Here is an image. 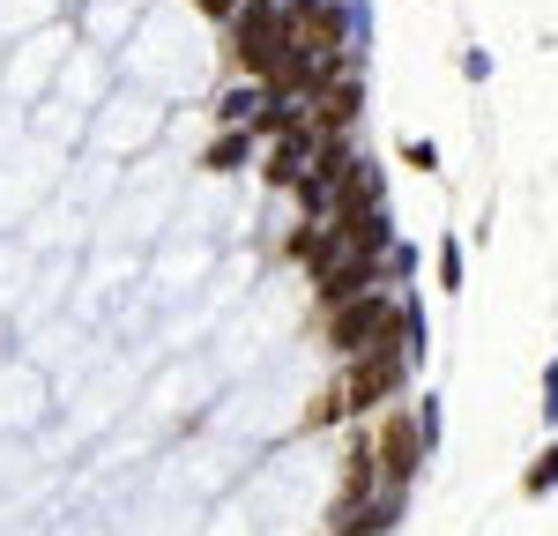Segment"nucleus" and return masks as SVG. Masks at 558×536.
Segmentation results:
<instances>
[{
    "mask_svg": "<svg viewBox=\"0 0 558 536\" xmlns=\"http://www.w3.org/2000/svg\"><path fill=\"white\" fill-rule=\"evenodd\" d=\"M395 373H402V343L365 351L357 365H350V380H343V395H336V410H365L373 395H387V388H395Z\"/></svg>",
    "mask_w": 558,
    "mask_h": 536,
    "instance_id": "nucleus-1",
    "label": "nucleus"
},
{
    "mask_svg": "<svg viewBox=\"0 0 558 536\" xmlns=\"http://www.w3.org/2000/svg\"><path fill=\"white\" fill-rule=\"evenodd\" d=\"M283 52H291V31H283V15H276V8H246V15H239V60L268 75Z\"/></svg>",
    "mask_w": 558,
    "mask_h": 536,
    "instance_id": "nucleus-2",
    "label": "nucleus"
},
{
    "mask_svg": "<svg viewBox=\"0 0 558 536\" xmlns=\"http://www.w3.org/2000/svg\"><path fill=\"white\" fill-rule=\"evenodd\" d=\"M395 328H402V313L380 306V299H365V306H350L343 320H336V343H343L350 357H365V351H380V343H395Z\"/></svg>",
    "mask_w": 558,
    "mask_h": 536,
    "instance_id": "nucleus-3",
    "label": "nucleus"
},
{
    "mask_svg": "<svg viewBox=\"0 0 558 536\" xmlns=\"http://www.w3.org/2000/svg\"><path fill=\"white\" fill-rule=\"evenodd\" d=\"M410 454H417V447H410V417H395V425H387V477H402Z\"/></svg>",
    "mask_w": 558,
    "mask_h": 536,
    "instance_id": "nucleus-4",
    "label": "nucleus"
},
{
    "mask_svg": "<svg viewBox=\"0 0 558 536\" xmlns=\"http://www.w3.org/2000/svg\"><path fill=\"white\" fill-rule=\"evenodd\" d=\"M551 485H558V447L536 462V470H529V491H551Z\"/></svg>",
    "mask_w": 558,
    "mask_h": 536,
    "instance_id": "nucleus-5",
    "label": "nucleus"
},
{
    "mask_svg": "<svg viewBox=\"0 0 558 536\" xmlns=\"http://www.w3.org/2000/svg\"><path fill=\"white\" fill-rule=\"evenodd\" d=\"M239 157H246V142H239V134H231V142H216V149H209V165H216V172H231Z\"/></svg>",
    "mask_w": 558,
    "mask_h": 536,
    "instance_id": "nucleus-6",
    "label": "nucleus"
}]
</instances>
